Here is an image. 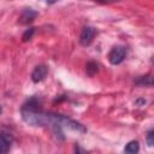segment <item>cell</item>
<instances>
[{
    "label": "cell",
    "mask_w": 154,
    "mask_h": 154,
    "mask_svg": "<svg viewBox=\"0 0 154 154\" xmlns=\"http://www.w3.org/2000/svg\"><path fill=\"white\" fill-rule=\"evenodd\" d=\"M34 28H30V29H28L24 34H23V36H22V38H23V41L24 42H26V41H29V40H31V37H32V34H34Z\"/></svg>",
    "instance_id": "8"
},
{
    "label": "cell",
    "mask_w": 154,
    "mask_h": 154,
    "mask_svg": "<svg viewBox=\"0 0 154 154\" xmlns=\"http://www.w3.org/2000/svg\"><path fill=\"white\" fill-rule=\"evenodd\" d=\"M47 73H48L47 66L46 65H38V66H36L34 69V71L31 73V79H32L34 83H38V82H41V81L45 79V77L47 76Z\"/></svg>",
    "instance_id": "3"
},
{
    "label": "cell",
    "mask_w": 154,
    "mask_h": 154,
    "mask_svg": "<svg viewBox=\"0 0 154 154\" xmlns=\"http://www.w3.org/2000/svg\"><path fill=\"white\" fill-rule=\"evenodd\" d=\"M147 143H148L149 147H152L154 144V132H153V130L149 131L148 135H147Z\"/></svg>",
    "instance_id": "9"
},
{
    "label": "cell",
    "mask_w": 154,
    "mask_h": 154,
    "mask_svg": "<svg viewBox=\"0 0 154 154\" xmlns=\"http://www.w3.org/2000/svg\"><path fill=\"white\" fill-rule=\"evenodd\" d=\"M96 71H97V64L94 63V61L88 63V65H87V73H88L89 76H93Z\"/></svg>",
    "instance_id": "7"
},
{
    "label": "cell",
    "mask_w": 154,
    "mask_h": 154,
    "mask_svg": "<svg viewBox=\"0 0 154 154\" xmlns=\"http://www.w3.org/2000/svg\"><path fill=\"white\" fill-rule=\"evenodd\" d=\"M0 113H1V107H0Z\"/></svg>",
    "instance_id": "11"
},
{
    "label": "cell",
    "mask_w": 154,
    "mask_h": 154,
    "mask_svg": "<svg viewBox=\"0 0 154 154\" xmlns=\"http://www.w3.org/2000/svg\"><path fill=\"white\" fill-rule=\"evenodd\" d=\"M48 5H53V4H55V2H58V1H60V0H45Z\"/></svg>",
    "instance_id": "10"
},
{
    "label": "cell",
    "mask_w": 154,
    "mask_h": 154,
    "mask_svg": "<svg viewBox=\"0 0 154 154\" xmlns=\"http://www.w3.org/2000/svg\"><path fill=\"white\" fill-rule=\"evenodd\" d=\"M12 144V136L7 132H0V154L7 153Z\"/></svg>",
    "instance_id": "4"
},
{
    "label": "cell",
    "mask_w": 154,
    "mask_h": 154,
    "mask_svg": "<svg viewBox=\"0 0 154 154\" xmlns=\"http://www.w3.org/2000/svg\"><path fill=\"white\" fill-rule=\"evenodd\" d=\"M138 149H140L138 142H137V141H130V142L125 146L124 152H125V153H129V154H135V153L138 152Z\"/></svg>",
    "instance_id": "6"
},
{
    "label": "cell",
    "mask_w": 154,
    "mask_h": 154,
    "mask_svg": "<svg viewBox=\"0 0 154 154\" xmlns=\"http://www.w3.org/2000/svg\"><path fill=\"white\" fill-rule=\"evenodd\" d=\"M126 57V48L124 46H114L108 53V61L112 65L120 64Z\"/></svg>",
    "instance_id": "1"
},
{
    "label": "cell",
    "mask_w": 154,
    "mask_h": 154,
    "mask_svg": "<svg viewBox=\"0 0 154 154\" xmlns=\"http://www.w3.org/2000/svg\"><path fill=\"white\" fill-rule=\"evenodd\" d=\"M96 35V30L93 26H84L79 35V42L82 46H89Z\"/></svg>",
    "instance_id": "2"
},
{
    "label": "cell",
    "mask_w": 154,
    "mask_h": 154,
    "mask_svg": "<svg viewBox=\"0 0 154 154\" xmlns=\"http://www.w3.org/2000/svg\"><path fill=\"white\" fill-rule=\"evenodd\" d=\"M36 16H37V13H36L32 8H25V10L22 12L20 17H19V22H20L22 24L31 23V22L35 19Z\"/></svg>",
    "instance_id": "5"
}]
</instances>
